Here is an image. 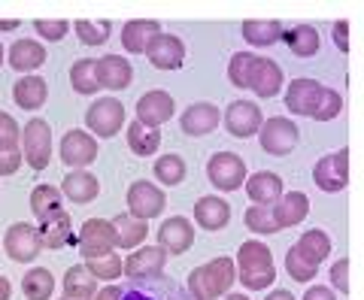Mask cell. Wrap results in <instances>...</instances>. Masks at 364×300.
I'll return each mask as SVG.
<instances>
[{"label":"cell","instance_id":"obj_42","mask_svg":"<svg viewBox=\"0 0 364 300\" xmlns=\"http://www.w3.org/2000/svg\"><path fill=\"white\" fill-rule=\"evenodd\" d=\"M252 61H255L252 52H237L231 58V64H228V79H231V85L249 88V67H252Z\"/></svg>","mask_w":364,"mask_h":300},{"label":"cell","instance_id":"obj_1","mask_svg":"<svg viewBox=\"0 0 364 300\" xmlns=\"http://www.w3.org/2000/svg\"><path fill=\"white\" fill-rule=\"evenodd\" d=\"M286 107L294 115H306L316 122H331L343 112V97L334 88L318 85L316 79H291L286 91Z\"/></svg>","mask_w":364,"mask_h":300},{"label":"cell","instance_id":"obj_9","mask_svg":"<svg viewBox=\"0 0 364 300\" xmlns=\"http://www.w3.org/2000/svg\"><path fill=\"white\" fill-rule=\"evenodd\" d=\"M313 182L328 194L343 191L349 182V149H340V152H331L318 161L313 170Z\"/></svg>","mask_w":364,"mask_h":300},{"label":"cell","instance_id":"obj_30","mask_svg":"<svg viewBox=\"0 0 364 300\" xmlns=\"http://www.w3.org/2000/svg\"><path fill=\"white\" fill-rule=\"evenodd\" d=\"M97 291V276L85 264H76L64 273V294L67 297H95Z\"/></svg>","mask_w":364,"mask_h":300},{"label":"cell","instance_id":"obj_25","mask_svg":"<svg viewBox=\"0 0 364 300\" xmlns=\"http://www.w3.org/2000/svg\"><path fill=\"white\" fill-rule=\"evenodd\" d=\"M37 230H40V240H43L46 249H61L67 243H76L73 227H70V215H67L64 210L49 215V218H43V225Z\"/></svg>","mask_w":364,"mask_h":300},{"label":"cell","instance_id":"obj_41","mask_svg":"<svg viewBox=\"0 0 364 300\" xmlns=\"http://www.w3.org/2000/svg\"><path fill=\"white\" fill-rule=\"evenodd\" d=\"M73 31L79 33V40H82L85 45H104L109 40V21H88V18H79Z\"/></svg>","mask_w":364,"mask_h":300},{"label":"cell","instance_id":"obj_55","mask_svg":"<svg viewBox=\"0 0 364 300\" xmlns=\"http://www.w3.org/2000/svg\"><path fill=\"white\" fill-rule=\"evenodd\" d=\"M4 58H6V49H4V43H0V67H4Z\"/></svg>","mask_w":364,"mask_h":300},{"label":"cell","instance_id":"obj_20","mask_svg":"<svg viewBox=\"0 0 364 300\" xmlns=\"http://www.w3.org/2000/svg\"><path fill=\"white\" fill-rule=\"evenodd\" d=\"M155 37H161V25L158 21H146V18H134L122 28V45L128 49L131 55H140V52H149V45Z\"/></svg>","mask_w":364,"mask_h":300},{"label":"cell","instance_id":"obj_16","mask_svg":"<svg viewBox=\"0 0 364 300\" xmlns=\"http://www.w3.org/2000/svg\"><path fill=\"white\" fill-rule=\"evenodd\" d=\"M146 58H149V64L158 67V70H179L182 61H186V45L173 33H161V37L152 40Z\"/></svg>","mask_w":364,"mask_h":300},{"label":"cell","instance_id":"obj_14","mask_svg":"<svg viewBox=\"0 0 364 300\" xmlns=\"http://www.w3.org/2000/svg\"><path fill=\"white\" fill-rule=\"evenodd\" d=\"M95 158H97V140L91 134L76 131V128L64 134V140H61V161L67 167H73V170L88 167Z\"/></svg>","mask_w":364,"mask_h":300},{"label":"cell","instance_id":"obj_29","mask_svg":"<svg viewBox=\"0 0 364 300\" xmlns=\"http://www.w3.org/2000/svg\"><path fill=\"white\" fill-rule=\"evenodd\" d=\"M13 97L21 109H40L46 97H49V85H46V79H40V76H25L16 82Z\"/></svg>","mask_w":364,"mask_h":300},{"label":"cell","instance_id":"obj_40","mask_svg":"<svg viewBox=\"0 0 364 300\" xmlns=\"http://www.w3.org/2000/svg\"><path fill=\"white\" fill-rule=\"evenodd\" d=\"M243 222L249 230H255V234H277L279 225H277V218H273V210H267V206H249L246 215H243Z\"/></svg>","mask_w":364,"mask_h":300},{"label":"cell","instance_id":"obj_18","mask_svg":"<svg viewBox=\"0 0 364 300\" xmlns=\"http://www.w3.org/2000/svg\"><path fill=\"white\" fill-rule=\"evenodd\" d=\"M167 264V252L161 246H143L124 258V276L134 279H146V276H158Z\"/></svg>","mask_w":364,"mask_h":300},{"label":"cell","instance_id":"obj_8","mask_svg":"<svg viewBox=\"0 0 364 300\" xmlns=\"http://www.w3.org/2000/svg\"><path fill=\"white\" fill-rule=\"evenodd\" d=\"M4 249H6V255L18 261V264H28L40 255V249H43V240H40V230L28 225V222H16V225H9L6 230V237H4Z\"/></svg>","mask_w":364,"mask_h":300},{"label":"cell","instance_id":"obj_26","mask_svg":"<svg viewBox=\"0 0 364 300\" xmlns=\"http://www.w3.org/2000/svg\"><path fill=\"white\" fill-rule=\"evenodd\" d=\"M61 194L73 203H91L100 194V182H97V176H91L85 170H73L70 176H64Z\"/></svg>","mask_w":364,"mask_h":300},{"label":"cell","instance_id":"obj_39","mask_svg":"<svg viewBox=\"0 0 364 300\" xmlns=\"http://www.w3.org/2000/svg\"><path fill=\"white\" fill-rule=\"evenodd\" d=\"M85 267L97 276V279H107V282H112V279H119L122 276V270H124V264H122V258L116 255V252H107V255H97V258H88L85 261Z\"/></svg>","mask_w":364,"mask_h":300},{"label":"cell","instance_id":"obj_22","mask_svg":"<svg viewBox=\"0 0 364 300\" xmlns=\"http://www.w3.org/2000/svg\"><path fill=\"white\" fill-rule=\"evenodd\" d=\"M246 194H249V200L258 203V206L279 203L282 200V179L270 170H261L255 176L246 179Z\"/></svg>","mask_w":364,"mask_h":300},{"label":"cell","instance_id":"obj_54","mask_svg":"<svg viewBox=\"0 0 364 300\" xmlns=\"http://www.w3.org/2000/svg\"><path fill=\"white\" fill-rule=\"evenodd\" d=\"M225 300H249V297H246V294H228Z\"/></svg>","mask_w":364,"mask_h":300},{"label":"cell","instance_id":"obj_12","mask_svg":"<svg viewBox=\"0 0 364 300\" xmlns=\"http://www.w3.org/2000/svg\"><path fill=\"white\" fill-rule=\"evenodd\" d=\"M164 191L152 186V182H134L128 188V210L134 218H140V222H149V218L161 215L164 213Z\"/></svg>","mask_w":364,"mask_h":300},{"label":"cell","instance_id":"obj_19","mask_svg":"<svg viewBox=\"0 0 364 300\" xmlns=\"http://www.w3.org/2000/svg\"><path fill=\"white\" fill-rule=\"evenodd\" d=\"M219 107L215 103H191V107L182 112V131H186L188 136H203L215 131V124H219Z\"/></svg>","mask_w":364,"mask_h":300},{"label":"cell","instance_id":"obj_21","mask_svg":"<svg viewBox=\"0 0 364 300\" xmlns=\"http://www.w3.org/2000/svg\"><path fill=\"white\" fill-rule=\"evenodd\" d=\"M97 79H100V85L109 88V91H124L131 85V79H134L128 58H122V55L100 58L97 61Z\"/></svg>","mask_w":364,"mask_h":300},{"label":"cell","instance_id":"obj_17","mask_svg":"<svg viewBox=\"0 0 364 300\" xmlns=\"http://www.w3.org/2000/svg\"><path fill=\"white\" fill-rule=\"evenodd\" d=\"M249 88H252L258 97L279 95V88H282V70H279V64L270 61V58H258L255 55L252 67H249Z\"/></svg>","mask_w":364,"mask_h":300},{"label":"cell","instance_id":"obj_49","mask_svg":"<svg viewBox=\"0 0 364 300\" xmlns=\"http://www.w3.org/2000/svg\"><path fill=\"white\" fill-rule=\"evenodd\" d=\"M304 300H337V297H334V291H331V288H322V285H316V288H310V291L304 294Z\"/></svg>","mask_w":364,"mask_h":300},{"label":"cell","instance_id":"obj_46","mask_svg":"<svg viewBox=\"0 0 364 300\" xmlns=\"http://www.w3.org/2000/svg\"><path fill=\"white\" fill-rule=\"evenodd\" d=\"M21 149H0V176H13V173L21 167Z\"/></svg>","mask_w":364,"mask_h":300},{"label":"cell","instance_id":"obj_5","mask_svg":"<svg viewBox=\"0 0 364 300\" xmlns=\"http://www.w3.org/2000/svg\"><path fill=\"white\" fill-rule=\"evenodd\" d=\"M258 136H261V149H264L267 155L282 158L298 146V124L291 119H286V115H273V119H267L261 124Z\"/></svg>","mask_w":364,"mask_h":300},{"label":"cell","instance_id":"obj_2","mask_svg":"<svg viewBox=\"0 0 364 300\" xmlns=\"http://www.w3.org/2000/svg\"><path fill=\"white\" fill-rule=\"evenodd\" d=\"M237 279H240L249 291H261V288L273 285L277 279V267H273V255L264 243H258V240H249L237 249Z\"/></svg>","mask_w":364,"mask_h":300},{"label":"cell","instance_id":"obj_47","mask_svg":"<svg viewBox=\"0 0 364 300\" xmlns=\"http://www.w3.org/2000/svg\"><path fill=\"white\" fill-rule=\"evenodd\" d=\"M331 282L340 288V294H349V258H340L331 267Z\"/></svg>","mask_w":364,"mask_h":300},{"label":"cell","instance_id":"obj_35","mask_svg":"<svg viewBox=\"0 0 364 300\" xmlns=\"http://www.w3.org/2000/svg\"><path fill=\"white\" fill-rule=\"evenodd\" d=\"M243 40L252 45H273L282 40V25L279 21H243Z\"/></svg>","mask_w":364,"mask_h":300},{"label":"cell","instance_id":"obj_23","mask_svg":"<svg viewBox=\"0 0 364 300\" xmlns=\"http://www.w3.org/2000/svg\"><path fill=\"white\" fill-rule=\"evenodd\" d=\"M195 222L207 230H222L231 222V206H228V200L215 198V194H207V198L195 203Z\"/></svg>","mask_w":364,"mask_h":300},{"label":"cell","instance_id":"obj_32","mask_svg":"<svg viewBox=\"0 0 364 300\" xmlns=\"http://www.w3.org/2000/svg\"><path fill=\"white\" fill-rule=\"evenodd\" d=\"M282 43H286L294 55L310 58V55L318 52V31L310 28V25H298V28H291V31L282 33Z\"/></svg>","mask_w":364,"mask_h":300},{"label":"cell","instance_id":"obj_51","mask_svg":"<svg viewBox=\"0 0 364 300\" xmlns=\"http://www.w3.org/2000/svg\"><path fill=\"white\" fill-rule=\"evenodd\" d=\"M13 297V285H9L6 276H0V300H9Z\"/></svg>","mask_w":364,"mask_h":300},{"label":"cell","instance_id":"obj_34","mask_svg":"<svg viewBox=\"0 0 364 300\" xmlns=\"http://www.w3.org/2000/svg\"><path fill=\"white\" fill-rule=\"evenodd\" d=\"M31 213L40 218H49L55 213H61V188L55 186H37L31 191Z\"/></svg>","mask_w":364,"mask_h":300},{"label":"cell","instance_id":"obj_27","mask_svg":"<svg viewBox=\"0 0 364 300\" xmlns=\"http://www.w3.org/2000/svg\"><path fill=\"white\" fill-rule=\"evenodd\" d=\"M6 58L18 73H28V70H37V67L46 64V49L37 40H16L13 49L6 52Z\"/></svg>","mask_w":364,"mask_h":300},{"label":"cell","instance_id":"obj_56","mask_svg":"<svg viewBox=\"0 0 364 300\" xmlns=\"http://www.w3.org/2000/svg\"><path fill=\"white\" fill-rule=\"evenodd\" d=\"M61 300H95V297H67V294H64Z\"/></svg>","mask_w":364,"mask_h":300},{"label":"cell","instance_id":"obj_3","mask_svg":"<svg viewBox=\"0 0 364 300\" xmlns=\"http://www.w3.org/2000/svg\"><path fill=\"white\" fill-rule=\"evenodd\" d=\"M237 270L231 258H213L203 267H195L188 273V291L195 294V300H215L234 285Z\"/></svg>","mask_w":364,"mask_h":300},{"label":"cell","instance_id":"obj_38","mask_svg":"<svg viewBox=\"0 0 364 300\" xmlns=\"http://www.w3.org/2000/svg\"><path fill=\"white\" fill-rule=\"evenodd\" d=\"M155 179L167 188L179 186V182L186 179V161H182L179 155H161L155 161Z\"/></svg>","mask_w":364,"mask_h":300},{"label":"cell","instance_id":"obj_52","mask_svg":"<svg viewBox=\"0 0 364 300\" xmlns=\"http://www.w3.org/2000/svg\"><path fill=\"white\" fill-rule=\"evenodd\" d=\"M267 300H294V294H291V291H282V288H277L273 294H267Z\"/></svg>","mask_w":364,"mask_h":300},{"label":"cell","instance_id":"obj_33","mask_svg":"<svg viewBox=\"0 0 364 300\" xmlns=\"http://www.w3.org/2000/svg\"><path fill=\"white\" fill-rule=\"evenodd\" d=\"M128 146H131L134 155H143V158L155 155L158 146H161V134L155 128H146V124L134 122V124H128Z\"/></svg>","mask_w":364,"mask_h":300},{"label":"cell","instance_id":"obj_31","mask_svg":"<svg viewBox=\"0 0 364 300\" xmlns=\"http://www.w3.org/2000/svg\"><path fill=\"white\" fill-rule=\"evenodd\" d=\"M294 249H298L310 264L318 267V264L331 255V240H328V234H322V230H304L301 240L294 243Z\"/></svg>","mask_w":364,"mask_h":300},{"label":"cell","instance_id":"obj_28","mask_svg":"<svg viewBox=\"0 0 364 300\" xmlns=\"http://www.w3.org/2000/svg\"><path fill=\"white\" fill-rule=\"evenodd\" d=\"M146 222L128 215H116L112 218V234H116V249H136L146 240Z\"/></svg>","mask_w":364,"mask_h":300},{"label":"cell","instance_id":"obj_44","mask_svg":"<svg viewBox=\"0 0 364 300\" xmlns=\"http://www.w3.org/2000/svg\"><path fill=\"white\" fill-rule=\"evenodd\" d=\"M21 128L9 112H0V149H18Z\"/></svg>","mask_w":364,"mask_h":300},{"label":"cell","instance_id":"obj_7","mask_svg":"<svg viewBox=\"0 0 364 300\" xmlns=\"http://www.w3.org/2000/svg\"><path fill=\"white\" fill-rule=\"evenodd\" d=\"M85 124H88V131H95V136H100V140H109V136H116L122 131L124 107L116 97H100L97 103H91V107H88Z\"/></svg>","mask_w":364,"mask_h":300},{"label":"cell","instance_id":"obj_13","mask_svg":"<svg viewBox=\"0 0 364 300\" xmlns=\"http://www.w3.org/2000/svg\"><path fill=\"white\" fill-rule=\"evenodd\" d=\"M173 109H176V103L167 91H161V88L146 91V95L136 100V122L146 124V128H161L164 122H170Z\"/></svg>","mask_w":364,"mask_h":300},{"label":"cell","instance_id":"obj_53","mask_svg":"<svg viewBox=\"0 0 364 300\" xmlns=\"http://www.w3.org/2000/svg\"><path fill=\"white\" fill-rule=\"evenodd\" d=\"M18 21L16 18H0V31H16Z\"/></svg>","mask_w":364,"mask_h":300},{"label":"cell","instance_id":"obj_11","mask_svg":"<svg viewBox=\"0 0 364 300\" xmlns=\"http://www.w3.org/2000/svg\"><path fill=\"white\" fill-rule=\"evenodd\" d=\"M261 124H264V119H261V109L255 107L252 100H234L228 103L225 109V128L231 136H237V140H246V136H252L261 131Z\"/></svg>","mask_w":364,"mask_h":300},{"label":"cell","instance_id":"obj_45","mask_svg":"<svg viewBox=\"0 0 364 300\" xmlns=\"http://www.w3.org/2000/svg\"><path fill=\"white\" fill-rule=\"evenodd\" d=\"M33 31H37L43 40L58 43V40H64V37H67V31H70V25H67V21H46V18H37V21H33Z\"/></svg>","mask_w":364,"mask_h":300},{"label":"cell","instance_id":"obj_6","mask_svg":"<svg viewBox=\"0 0 364 300\" xmlns=\"http://www.w3.org/2000/svg\"><path fill=\"white\" fill-rule=\"evenodd\" d=\"M207 179L219 191H237L246 182V164L234 152H215L207 164Z\"/></svg>","mask_w":364,"mask_h":300},{"label":"cell","instance_id":"obj_24","mask_svg":"<svg viewBox=\"0 0 364 300\" xmlns=\"http://www.w3.org/2000/svg\"><path fill=\"white\" fill-rule=\"evenodd\" d=\"M306 213H310V200H306L304 191H291V194H282L279 203H273V218H277L279 230L282 227H294L301 225Z\"/></svg>","mask_w":364,"mask_h":300},{"label":"cell","instance_id":"obj_4","mask_svg":"<svg viewBox=\"0 0 364 300\" xmlns=\"http://www.w3.org/2000/svg\"><path fill=\"white\" fill-rule=\"evenodd\" d=\"M21 155L33 170H46L52 161V131L49 122L43 119H31L21 131Z\"/></svg>","mask_w":364,"mask_h":300},{"label":"cell","instance_id":"obj_15","mask_svg":"<svg viewBox=\"0 0 364 300\" xmlns=\"http://www.w3.org/2000/svg\"><path fill=\"white\" fill-rule=\"evenodd\" d=\"M191 243H195V227H191L188 218L173 215L158 227V246H161L167 255H182V252L191 249Z\"/></svg>","mask_w":364,"mask_h":300},{"label":"cell","instance_id":"obj_37","mask_svg":"<svg viewBox=\"0 0 364 300\" xmlns=\"http://www.w3.org/2000/svg\"><path fill=\"white\" fill-rule=\"evenodd\" d=\"M21 291H25L28 300H49L55 291V279L46 267H33L31 273H25L21 279Z\"/></svg>","mask_w":364,"mask_h":300},{"label":"cell","instance_id":"obj_36","mask_svg":"<svg viewBox=\"0 0 364 300\" xmlns=\"http://www.w3.org/2000/svg\"><path fill=\"white\" fill-rule=\"evenodd\" d=\"M70 85L73 91L79 95H95L100 88V79H97V61H91V58H82V61H76L70 67Z\"/></svg>","mask_w":364,"mask_h":300},{"label":"cell","instance_id":"obj_48","mask_svg":"<svg viewBox=\"0 0 364 300\" xmlns=\"http://www.w3.org/2000/svg\"><path fill=\"white\" fill-rule=\"evenodd\" d=\"M346 31H349V25H346V21H337V25H334V43H337L340 49H343V52H349V40H346Z\"/></svg>","mask_w":364,"mask_h":300},{"label":"cell","instance_id":"obj_10","mask_svg":"<svg viewBox=\"0 0 364 300\" xmlns=\"http://www.w3.org/2000/svg\"><path fill=\"white\" fill-rule=\"evenodd\" d=\"M76 246L82 252V258H97L107 255V252L116 249V234H112V222H104V218H88L76 237Z\"/></svg>","mask_w":364,"mask_h":300},{"label":"cell","instance_id":"obj_43","mask_svg":"<svg viewBox=\"0 0 364 300\" xmlns=\"http://www.w3.org/2000/svg\"><path fill=\"white\" fill-rule=\"evenodd\" d=\"M286 270H289V276H291L294 282H310L318 267H316V264H310L298 249L291 246V249H289V255H286Z\"/></svg>","mask_w":364,"mask_h":300},{"label":"cell","instance_id":"obj_50","mask_svg":"<svg viewBox=\"0 0 364 300\" xmlns=\"http://www.w3.org/2000/svg\"><path fill=\"white\" fill-rule=\"evenodd\" d=\"M95 300H124V297H122V288H116V285H107V288H100Z\"/></svg>","mask_w":364,"mask_h":300}]
</instances>
